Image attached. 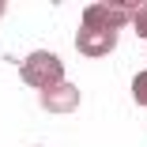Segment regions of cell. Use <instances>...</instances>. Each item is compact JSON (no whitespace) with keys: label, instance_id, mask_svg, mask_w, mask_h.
<instances>
[{"label":"cell","instance_id":"cell-6","mask_svg":"<svg viewBox=\"0 0 147 147\" xmlns=\"http://www.w3.org/2000/svg\"><path fill=\"white\" fill-rule=\"evenodd\" d=\"M0 15H4V4H0Z\"/></svg>","mask_w":147,"mask_h":147},{"label":"cell","instance_id":"cell-5","mask_svg":"<svg viewBox=\"0 0 147 147\" xmlns=\"http://www.w3.org/2000/svg\"><path fill=\"white\" fill-rule=\"evenodd\" d=\"M132 23H136V34H140V38H147V4H136Z\"/></svg>","mask_w":147,"mask_h":147},{"label":"cell","instance_id":"cell-3","mask_svg":"<svg viewBox=\"0 0 147 147\" xmlns=\"http://www.w3.org/2000/svg\"><path fill=\"white\" fill-rule=\"evenodd\" d=\"M42 106L49 109V113H72L76 106H79V87L76 83H57V87H49V91H42Z\"/></svg>","mask_w":147,"mask_h":147},{"label":"cell","instance_id":"cell-1","mask_svg":"<svg viewBox=\"0 0 147 147\" xmlns=\"http://www.w3.org/2000/svg\"><path fill=\"white\" fill-rule=\"evenodd\" d=\"M136 4H91L83 11L79 34H76V49L83 57H106L117 45V30L125 23H132Z\"/></svg>","mask_w":147,"mask_h":147},{"label":"cell","instance_id":"cell-4","mask_svg":"<svg viewBox=\"0 0 147 147\" xmlns=\"http://www.w3.org/2000/svg\"><path fill=\"white\" fill-rule=\"evenodd\" d=\"M132 94H136L140 106H147V72H140V76L132 79Z\"/></svg>","mask_w":147,"mask_h":147},{"label":"cell","instance_id":"cell-2","mask_svg":"<svg viewBox=\"0 0 147 147\" xmlns=\"http://www.w3.org/2000/svg\"><path fill=\"white\" fill-rule=\"evenodd\" d=\"M19 76H23V83L38 87V91H49V87L64 83V64H61V57H57V53L38 49V53H30V57L19 64Z\"/></svg>","mask_w":147,"mask_h":147}]
</instances>
